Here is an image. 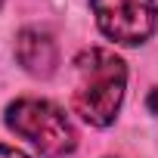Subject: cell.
<instances>
[{
    "mask_svg": "<svg viewBox=\"0 0 158 158\" xmlns=\"http://www.w3.org/2000/svg\"><path fill=\"white\" fill-rule=\"evenodd\" d=\"M74 112L93 127H109L121 109L127 87V65L121 56L102 47L81 50L74 59Z\"/></svg>",
    "mask_w": 158,
    "mask_h": 158,
    "instance_id": "cell-1",
    "label": "cell"
},
{
    "mask_svg": "<svg viewBox=\"0 0 158 158\" xmlns=\"http://www.w3.org/2000/svg\"><path fill=\"white\" fill-rule=\"evenodd\" d=\"M6 127L50 158H62V155L74 152V146H77V133H74L68 115L50 99L22 96V99L10 102Z\"/></svg>",
    "mask_w": 158,
    "mask_h": 158,
    "instance_id": "cell-2",
    "label": "cell"
},
{
    "mask_svg": "<svg viewBox=\"0 0 158 158\" xmlns=\"http://www.w3.org/2000/svg\"><path fill=\"white\" fill-rule=\"evenodd\" d=\"M99 31L124 47L146 44L158 28V3L155 0H90Z\"/></svg>",
    "mask_w": 158,
    "mask_h": 158,
    "instance_id": "cell-3",
    "label": "cell"
},
{
    "mask_svg": "<svg viewBox=\"0 0 158 158\" xmlns=\"http://www.w3.org/2000/svg\"><path fill=\"white\" fill-rule=\"evenodd\" d=\"M16 59L19 65L34 74V77H50L59 65V50H56V40L40 31V28H22L19 37H16Z\"/></svg>",
    "mask_w": 158,
    "mask_h": 158,
    "instance_id": "cell-4",
    "label": "cell"
},
{
    "mask_svg": "<svg viewBox=\"0 0 158 158\" xmlns=\"http://www.w3.org/2000/svg\"><path fill=\"white\" fill-rule=\"evenodd\" d=\"M0 158H31V155H25L19 149H10V146H0Z\"/></svg>",
    "mask_w": 158,
    "mask_h": 158,
    "instance_id": "cell-5",
    "label": "cell"
},
{
    "mask_svg": "<svg viewBox=\"0 0 158 158\" xmlns=\"http://www.w3.org/2000/svg\"><path fill=\"white\" fill-rule=\"evenodd\" d=\"M149 109H152V115H158V90L149 93Z\"/></svg>",
    "mask_w": 158,
    "mask_h": 158,
    "instance_id": "cell-6",
    "label": "cell"
}]
</instances>
